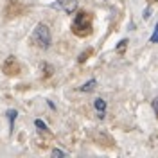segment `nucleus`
I'll use <instances>...</instances> for the list:
<instances>
[{"instance_id":"obj_11","label":"nucleus","mask_w":158,"mask_h":158,"mask_svg":"<svg viewBox=\"0 0 158 158\" xmlns=\"http://www.w3.org/2000/svg\"><path fill=\"white\" fill-rule=\"evenodd\" d=\"M126 45H128V40H122V41L118 43L117 50H118V52H124V49H126Z\"/></svg>"},{"instance_id":"obj_10","label":"nucleus","mask_w":158,"mask_h":158,"mask_svg":"<svg viewBox=\"0 0 158 158\" xmlns=\"http://www.w3.org/2000/svg\"><path fill=\"white\" fill-rule=\"evenodd\" d=\"M149 41H151V43H158V23H156V27H155V32H153L151 38H149Z\"/></svg>"},{"instance_id":"obj_1","label":"nucleus","mask_w":158,"mask_h":158,"mask_svg":"<svg viewBox=\"0 0 158 158\" xmlns=\"http://www.w3.org/2000/svg\"><path fill=\"white\" fill-rule=\"evenodd\" d=\"M92 27H94V22H92V15H90V13H86V11L76 13L74 22H72V31H74V34H77L81 38L90 36V34H92Z\"/></svg>"},{"instance_id":"obj_4","label":"nucleus","mask_w":158,"mask_h":158,"mask_svg":"<svg viewBox=\"0 0 158 158\" xmlns=\"http://www.w3.org/2000/svg\"><path fill=\"white\" fill-rule=\"evenodd\" d=\"M52 7H58V9H63L65 13L72 15L74 11L77 9V2L76 0H58L56 4H52Z\"/></svg>"},{"instance_id":"obj_12","label":"nucleus","mask_w":158,"mask_h":158,"mask_svg":"<svg viewBox=\"0 0 158 158\" xmlns=\"http://www.w3.org/2000/svg\"><path fill=\"white\" fill-rule=\"evenodd\" d=\"M52 156H65V153H63L61 149H54V151H52Z\"/></svg>"},{"instance_id":"obj_8","label":"nucleus","mask_w":158,"mask_h":158,"mask_svg":"<svg viewBox=\"0 0 158 158\" xmlns=\"http://www.w3.org/2000/svg\"><path fill=\"white\" fill-rule=\"evenodd\" d=\"M16 110H7V118H9V124L13 126V122H15V118H16Z\"/></svg>"},{"instance_id":"obj_3","label":"nucleus","mask_w":158,"mask_h":158,"mask_svg":"<svg viewBox=\"0 0 158 158\" xmlns=\"http://www.w3.org/2000/svg\"><path fill=\"white\" fill-rule=\"evenodd\" d=\"M2 70H4L7 76H18L20 65H18V61L15 59V56H7V59L2 63Z\"/></svg>"},{"instance_id":"obj_5","label":"nucleus","mask_w":158,"mask_h":158,"mask_svg":"<svg viewBox=\"0 0 158 158\" xmlns=\"http://www.w3.org/2000/svg\"><path fill=\"white\" fill-rule=\"evenodd\" d=\"M94 106H95V110L99 111V117L101 118L104 117V111H106V101H104V99H95Z\"/></svg>"},{"instance_id":"obj_6","label":"nucleus","mask_w":158,"mask_h":158,"mask_svg":"<svg viewBox=\"0 0 158 158\" xmlns=\"http://www.w3.org/2000/svg\"><path fill=\"white\" fill-rule=\"evenodd\" d=\"M95 86H97V81H95V79H90L88 83H85V85L81 86V92H92Z\"/></svg>"},{"instance_id":"obj_7","label":"nucleus","mask_w":158,"mask_h":158,"mask_svg":"<svg viewBox=\"0 0 158 158\" xmlns=\"http://www.w3.org/2000/svg\"><path fill=\"white\" fill-rule=\"evenodd\" d=\"M34 126H36V128L38 129H41V131H47V124H45V122H43V120H40V118H36V120H34Z\"/></svg>"},{"instance_id":"obj_9","label":"nucleus","mask_w":158,"mask_h":158,"mask_svg":"<svg viewBox=\"0 0 158 158\" xmlns=\"http://www.w3.org/2000/svg\"><path fill=\"white\" fill-rule=\"evenodd\" d=\"M90 54H92V49H88L86 52H83V54L79 56V63H85V61L88 59V56H90Z\"/></svg>"},{"instance_id":"obj_13","label":"nucleus","mask_w":158,"mask_h":158,"mask_svg":"<svg viewBox=\"0 0 158 158\" xmlns=\"http://www.w3.org/2000/svg\"><path fill=\"white\" fill-rule=\"evenodd\" d=\"M153 110H155V113H156V117H158V97L153 101Z\"/></svg>"},{"instance_id":"obj_2","label":"nucleus","mask_w":158,"mask_h":158,"mask_svg":"<svg viewBox=\"0 0 158 158\" xmlns=\"http://www.w3.org/2000/svg\"><path fill=\"white\" fill-rule=\"evenodd\" d=\"M31 41L40 47V49L47 50L50 47V41H52V36H50V29L45 25V23H38L34 31H32V36H31Z\"/></svg>"}]
</instances>
